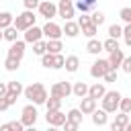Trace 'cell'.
<instances>
[{
    "label": "cell",
    "mask_w": 131,
    "mask_h": 131,
    "mask_svg": "<svg viewBox=\"0 0 131 131\" xmlns=\"http://www.w3.org/2000/svg\"><path fill=\"white\" fill-rule=\"evenodd\" d=\"M121 70H123L125 74H131V57H125V59H123V63H121Z\"/></svg>",
    "instance_id": "ee69618b"
},
{
    "label": "cell",
    "mask_w": 131,
    "mask_h": 131,
    "mask_svg": "<svg viewBox=\"0 0 131 131\" xmlns=\"http://www.w3.org/2000/svg\"><path fill=\"white\" fill-rule=\"evenodd\" d=\"M96 33H98V27H96V25H92V23H90V25H84V27H82V35H86L88 39H92V37H94Z\"/></svg>",
    "instance_id": "f546056e"
},
{
    "label": "cell",
    "mask_w": 131,
    "mask_h": 131,
    "mask_svg": "<svg viewBox=\"0 0 131 131\" xmlns=\"http://www.w3.org/2000/svg\"><path fill=\"white\" fill-rule=\"evenodd\" d=\"M82 2H86L88 6H94V2H96V0H82Z\"/></svg>",
    "instance_id": "f5cc1de1"
},
{
    "label": "cell",
    "mask_w": 131,
    "mask_h": 131,
    "mask_svg": "<svg viewBox=\"0 0 131 131\" xmlns=\"http://www.w3.org/2000/svg\"><path fill=\"white\" fill-rule=\"evenodd\" d=\"M4 68H6L8 72H16V70L20 68V59H14V57H8V55H6V59H4Z\"/></svg>",
    "instance_id": "484cf974"
},
{
    "label": "cell",
    "mask_w": 131,
    "mask_h": 131,
    "mask_svg": "<svg viewBox=\"0 0 131 131\" xmlns=\"http://www.w3.org/2000/svg\"><path fill=\"white\" fill-rule=\"evenodd\" d=\"M86 51H88V53H92V55H98L100 51H104V49H102V41H98V39H94V37H92V39L86 43Z\"/></svg>",
    "instance_id": "d6986e66"
},
{
    "label": "cell",
    "mask_w": 131,
    "mask_h": 131,
    "mask_svg": "<svg viewBox=\"0 0 131 131\" xmlns=\"http://www.w3.org/2000/svg\"><path fill=\"white\" fill-rule=\"evenodd\" d=\"M55 55L57 53H49V51L43 53L41 55V66L43 68H55Z\"/></svg>",
    "instance_id": "7402d4cb"
},
{
    "label": "cell",
    "mask_w": 131,
    "mask_h": 131,
    "mask_svg": "<svg viewBox=\"0 0 131 131\" xmlns=\"http://www.w3.org/2000/svg\"><path fill=\"white\" fill-rule=\"evenodd\" d=\"M18 33H20V31H18V29L12 25V27L4 29V39H6V41H10V43H14V41L18 39Z\"/></svg>",
    "instance_id": "603a6c76"
},
{
    "label": "cell",
    "mask_w": 131,
    "mask_h": 131,
    "mask_svg": "<svg viewBox=\"0 0 131 131\" xmlns=\"http://www.w3.org/2000/svg\"><path fill=\"white\" fill-rule=\"evenodd\" d=\"M51 96H57V98H68L70 94H72V84L70 82H66V80H61V82H55L53 86H51Z\"/></svg>",
    "instance_id": "8992f818"
},
{
    "label": "cell",
    "mask_w": 131,
    "mask_h": 131,
    "mask_svg": "<svg viewBox=\"0 0 131 131\" xmlns=\"http://www.w3.org/2000/svg\"><path fill=\"white\" fill-rule=\"evenodd\" d=\"M35 20H37V16H35V10H25V12H20L16 18H14V27L20 31V33H25L27 29H31L33 25H35Z\"/></svg>",
    "instance_id": "3957f363"
},
{
    "label": "cell",
    "mask_w": 131,
    "mask_h": 131,
    "mask_svg": "<svg viewBox=\"0 0 131 131\" xmlns=\"http://www.w3.org/2000/svg\"><path fill=\"white\" fill-rule=\"evenodd\" d=\"M41 37H43V27L33 25L31 29L25 31V41L27 43H37V41H41Z\"/></svg>",
    "instance_id": "8fae6325"
},
{
    "label": "cell",
    "mask_w": 131,
    "mask_h": 131,
    "mask_svg": "<svg viewBox=\"0 0 131 131\" xmlns=\"http://www.w3.org/2000/svg\"><path fill=\"white\" fill-rule=\"evenodd\" d=\"M78 127H80V123H74V121H66L63 123V131H78Z\"/></svg>",
    "instance_id": "f35d334b"
},
{
    "label": "cell",
    "mask_w": 131,
    "mask_h": 131,
    "mask_svg": "<svg viewBox=\"0 0 131 131\" xmlns=\"http://www.w3.org/2000/svg\"><path fill=\"white\" fill-rule=\"evenodd\" d=\"M61 49H63V45L59 39H47V51L49 53H61Z\"/></svg>",
    "instance_id": "44dd1931"
},
{
    "label": "cell",
    "mask_w": 131,
    "mask_h": 131,
    "mask_svg": "<svg viewBox=\"0 0 131 131\" xmlns=\"http://www.w3.org/2000/svg\"><path fill=\"white\" fill-rule=\"evenodd\" d=\"M125 131H131V121L127 123V127H125Z\"/></svg>",
    "instance_id": "9f6ffc18"
},
{
    "label": "cell",
    "mask_w": 131,
    "mask_h": 131,
    "mask_svg": "<svg viewBox=\"0 0 131 131\" xmlns=\"http://www.w3.org/2000/svg\"><path fill=\"white\" fill-rule=\"evenodd\" d=\"M61 35H63V29L59 25H55L53 20H47L43 25V37H47V39H61Z\"/></svg>",
    "instance_id": "ba28073f"
},
{
    "label": "cell",
    "mask_w": 131,
    "mask_h": 131,
    "mask_svg": "<svg viewBox=\"0 0 131 131\" xmlns=\"http://www.w3.org/2000/svg\"><path fill=\"white\" fill-rule=\"evenodd\" d=\"M92 23V18H90V14H86V12H82V16L78 18V25H80V29L84 27V25H90Z\"/></svg>",
    "instance_id": "ab89813d"
},
{
    "label": "cell",
    "mask_w": 131,
    "mask_h": 131,
    "mask_svg": "<svg viewBox=\"0 0 131 131\" xmlns=\"http://www.w3.org/2000/svg\"><path fill=\"white\" fill-rule=\"evenodd\" d=\"M6 92H8V84L0 82V96H6Z\"/></svg>",
    "instance_id": "c3c4849f"
},
{
    "label": "cell",
    "mask_w": 131,
    "mask_h": 131,
    "mask_svg": "<svg viewBox=\"0 0 131 131\" xmlns=\"http://www.w3.org/2000/svg\"><path fill=\"white\" fill-rule=\"evenodd\" d=\"M131 119H129V115L127 113H121L119 111V115H115V123L117 125H121V127H127V123H129Z\"/></svg>",
    "instance_id": "836d02e7"
},
{
    "label": "cell",
    "mask_w": 131,
    "mask_h": 131,
    "mask_svg": "<svg viewBox=\"0 0 131 131\" xmlns=\"http://www.w3.org/2000/svg\"><path fill=\"white\" fill-rule=\"evenodd\" d=\"M121 92H117V90H108L100 100H102V108L106 111V113H117L119 111V104H121Z\"/></svg>",
    "instance_id": "7a4b0ae2"
},
{
    "label": "cell",
    "mask_w": 131,
    "mask_h": 131,
    "mask_svg": "<svg viewBox=\"0 0 131 131\" xmlns=\"http://www.w3.org/2000/svg\"><path fill=\"white\" fill-rule=\"evenodd\" d=\"M104 94H106V88H104L102 82H94V84L88 88V96H90V98H96V100H98V98H102Z\"/></svg>",
    "instance_id": "2e32d148"
},
{
    "label": "cell",
    "mask_w": 131,
    "mask_h": 131,
    "mask_svg": "<svg viewBox=\"0 0 131 131\" xmlns=\"http://www.w3.org/2000/svg\"><path fill=\"white\" fill-rule=\"evenodd\" d=\"M123 39H125V45L131 47V23H127L123 27Z\"/></svg>",
    "instance_id": "d590c367"
},
{
    "label": "cell",
    "mask_w": 131,
    "mask_h": 131,
    "mask_svg": "<svg viewBox=\"0 0 131 131\" xmlns=\"http://www.w3.org/2000/svg\"><path fill=\"white\" fill-rule=\"evenodd\" d=\"M88 84L86 82H76L74 86H72V94L74 96H78V98H84V96H88Z\"/></svg>",
    "instance_id": "ac0fdd59"
},
{
    "label": "cell",
    "mask_w": 131,
    "mask_h": 131,
    "mask_svg": "<svg viewBox=\"0 0 131 131\" xmlns=\"http://www.w3.org/2000/svg\"><path fill=\"white\" fill-rule=\"evenodd\" d=\"M63 66H66V57H63L61 53H57V55H55V68H53V70H61Z\"/></svg>",
    "instance_id": "60d3db41"
},
{
    "label": "cell",
    "mask_w": 131,
    "mask_h": 131,
    "mask_svg": "<svg viewBox=\"0 0 131 131\" xmlns=\"http://www.w3.org/2000/svg\"><path fill=\"white\" fill-rule=\"evenodd\" d=\"M119 16H121V20H125V23H131V6H125V8H121V10H119Z\"/></svg>",
    "instance_id": "8d00e7d4"
},
{
    "label": "cell",
    "mask_w": 131,
    "mask_h": 131,
    "mask_svg": "<svg viewBox=\"0 0 131 131\" xmlns=\"http://www.w3.org/2000/svg\"><path fill=\"white\" fill-rule=\"evenodd\" d=\"M111 131H125V127H121V125H117L115 121L111 123Z\"/></svg>",
    "instance_id": "681fc988"
},
{
    "label": "cell",
    "mask_w": 131,
    "mask_h": 131,
    "mask_svg": "<svg viewBox=\"0 0 131 131\" xmlns=\"http://www.w3.org/2000/svg\"><path fill=\"white\" fill-rule=\"evenodd\" d=\"M10 106V102L6 100V96H0V111H6Z\"/></svg>",
    "instance_id": "7dc6e473"
},
{
    "label": "cell",
    "mask_w": 131,
    "mask_h": 131,
    "mask_svg": "<svg viewBox=\"0 0 131 131\" xmlns=\"http://www.w3.org/2000/svg\"><path fill=\"white\" fill-rule=\"evenodd\" d=\"M82 117H84V113H82L80 108H70V111H68V119L74 121V123H80V125H82Z\"/></svg>",
    "instance_id": "83f0119b"
},
{
    "label": "cell",
    "mask_w": 131,
    "mask_h": 131,
    "mask_svg": "<svg viewBox=\"0 0 131 131\" xmlns=\"http://www.w3.org/2000/svg\"><path fill=\"white\" fill-rule=\"evenodd\" d=\"M119 111L129 115V113H131V98H125V96H123V98H121V104H119Z\"/></svg>",
    "instance_id": "e575fe53"
},
{
    "label": "cell",
    "mask_w": 131,
    "mask_h": 131,
    "mask_svg": "<svg viewBox=\"0 0 131 131\" xmlns=\"http://www.w3.org/2000/svg\"><path fill=\"white\" fill-rule=\"evenodd\" d=\"M39 14L43 16V18H47V20H51L53 16H57V4H53V2H43L41 0V4H39Z\"/></svg>",
    "instance_id": "30bf717a"
},
{
    "label": "cell",
    "mask_w": 131,
    "mask_h": 131,
    "mask_svg": "<svg viewBox=\"0 0 131 131\" xmlns=\"http://www.w3.org/2000/svg\"><path fill=\"white\" fill-rule=\"evenodd\" d=\"M102 80H104V82H117V70H108Z\"/></svg>",
    "instance_id": "b9f144b4"
},
{
    "label": "cell",
    "mask_w": 131,
    "mask_h": 131,
    "mask_svg": "<svg viewBox=\"0 0 131 131\" xmlns=\"http://www.w3.org/2000/svg\"><path fill=\"white\" fill-rule=\"evenodd\" d=\"M47 131H59V127H53V125H49V127H47Z\"/></svg>",
    "instance_id": "816d5d0a"
},
{
    "label": "cell",
    "mask_w": 131,
    "mask_h": 131,
    "mask_svg": "<svg viewBox=\"0 0 131 131\" xmlns=\"http://www.w3.org/2000/svg\"><path fill=\"white\" fill-rule=\"evenodd\" d=\"M25 96L33 102V104H45L47 102V88L41 84V82H33L31 86L25 88Z\"/></svg>",
    "instance_id": "6da1fadb"
},
{
    "label": "cell",
    "mask_w": 131,
    "mask_h": 131,
    "mask_svg": "<svg viewBox=\"0 0 131 131\" xmlns=\"http://www.w3.org/2000/svg\"><path fill=\"white\" fill-rule=\"evenodd\" d=\"M33 53L35 55H43V53H47V41H37V43H33Z\"/></svg>",
    "instance_id": "f1b7e54d"
},
{
    "label": "cell",
    "mask_w": 131,
    "mask_h": 131,
    "mask_svg": "<svg viewBox=\"0 0 131 131\" xmlns=\"http://www.w3.org/2000/svg\"><path fill=\"white\" fill-rule=\"evenodd\" d=\"M8 92H14V94L18 96L20 92H25V86H23L20 82H16V80H12V82H8Z\"/></svg>",
    "instance_id": "d6a6232c"
},
{
    "label": "cell",
    "mask_w": 131,
    "mask_h": 131,
    "mask_svg": "<svg viewBox=\"0 0 131 131\" xmlns=\"http://www.w3.org/2000/svg\"><path fill=\"white\" fill-rule=\"evenodd\" d=\"M43 2H51V0H43Z\"/></svg>",
    "instance_id": "6f0895ef"
},
{
    "label": "cell",
    "mask_w": 131,
    "mask_h": 131,
    "mask_svg": "<svg viewBox=\"0 0 131 131\" xmlns=\"http://www.w3.org/2000/svg\"><path fill=\"white\" fill-rule=\"evenodd\" d=\"M4 39V29H0V41Z\"/></svg>",
    "instance_id": "11a10c76"
},
{
    "label": "cell",
    "mask_w": 131,
    "mask_h": 131,
    "mask_svg": "<svg viewBox=\"0 0 131 131\" xmlns=\"http://www.w3.org/2000/svg\"><path fill=\"white\" fill-rule=\"evenodd\" d=\"M25 43L27 41H14V43H10V47H8V57H14V59H23V55H25Z\"/></svg>",
    "instance_id": "7c38bea8"
},
{
    "label": "cell",
    "mask_w": 131,
    "mask_h": 131,
    "mask_svg": "<svg viewBox=\"0 0 131 131\" xmlns=\"http://www.w3.org/2000/svg\"><path fill=\"white\" fill-rule=\"evenodd\" d=\"M0 131H12L10 123H4V125H0Z\"/></svg>",
    "instance_id": "f907efd6"
},
{
    "label": "cell",
    "mask_w": 131,
    "mask_h": 131,
    "mask_svg": "<svg viewBox=\"0 0 131 131\" xmlns=\"http://www.w3.org/2000/svg\"><path fill=\"white\" fill-rule=\"evenodd\" d=\"M12 23H14V16L10 12H0V29H8L12 27Z\"/></svg>",
    "instance_id": "cb8c5ba5"
},
{
    "label": "cell",
    "mask_w": 131,
    "mask_h": 131,
    "mask_svg": "<svg viewBox=\"0 0 131 131\" xmlns=\"http://www.w3.org/2000/svg\"><path fill=\"white\" fill-rule=\"evenodd\" d=\"M92 6H88L86 2H82V0H76V10H80V12H88Z\"/></svg>",
    "instance_id": "7bdbcfd3"
},
{
    "label": "cell",
    "mask_w": 131,
    "mask_h": 131,
    "mask_svg": "<svg viewBox=\"0 0 131 131\" xmlns=\"http://www.w3.org/2000/svg\"><path fill=\"white\" fill-rule=\"evenodd\" d=\"M106 121H108V113L104 111V108H96L94 113H92V123L96 125V127H102V125H106Z\"/></svg>",
    "instance_id": "e0dca14e"
},
{
    "label": "cell",
    "mask_w": 131,
    "mask_h": 131,
    "mask_svg": "<svg viewBox=\"0 0 131 131\" xmlns=\"http://www.w3.org/2000/svg\"><path fill=\"white\" fill-rule=\"evenodd\" d=\"M76 12V4L72 0H59L57 2V16H61L63 20H72Z\"/></svg>",
    "instance_id": "5b68a950"
},
{
    "label": "cell",
    "mask_w": 131,
    "mask_h": 131,
    "mask_svg": "<svg viewBox=\"0 0 131 131\" xmlns=\"http://www.w3.org/2000/svg\"><path fill=\"white\" fill-rule=\"evenodd\" d=\"M102 49L111 53V51H117V49H121V47H119V41H117V39H113V37H108L106 41H102Z\"/></svg>",
    "instance_id": "d4e9b609"
},
{
    "label": "cell",
    "mask_w": 131,
    "mask_h": 131,
    "mask_svg": "<svg viewBox=\"0 0 131 131\" xmlns=\"http://www.w3.org/2000/svg\"><path fill=\"white\" fill-rule=\"evenodd\" d=\"M45 106H47V111H59V108H61V98H57V96H49L47 102H45Z\"/></svg>",
    "instance_id": "4316f807"
},
{
    "label": "cell",
    "mask_w": 131,
    "mask_h": 131,
    "mask_svg": "<svg viewBox=\"0 0 131 131\" xmlns=\"http://www.w3.org/2000/svg\"><path fill=\"white\" fill-rule=\"evenodd\" d=\"M61 29H63V35H66V37H70V39L78 37V35H80V31H82V29H80V25H78V23H74V20H66V25H63Z\"/></svg>",
    "instance_id": "5bb4252c"
},
{
    "label": "cell",
    "mask_w": 131,
    "mask_h": 131,
    "mask_svg": "<svg viewBox=\"0 0 131 131\" xmlns=\"http://www.w3.org/2000/svg\"><path fill=\"white\" fill-rule=\"evenodd\" d=\"M108 70H113L111 63H108V59H96V61L92 63V68H90V76L98 80V78H104V74H106Z\"/></svg>",
    "instance_id": "52a82bcc"
},
{
    "label": "cell",
    "mask_w": 131,
    "mask_h": 131,
    "mask_svg": "<svg viewBox=\"0 0 131 131\" xmlns=\"http://www.w3.org/2000/svg\"><path fill=\"white\" fill-rule=\"evenodd\" d=\"M90 18H92V25L100 27V25L104 23V18H106V16H104V12H102V10H96V12H92V14H90Z\"/></svg>",
    "instance_id": "4dcf8cb0"
},
{
    "label": "cell",
    "mask_w": 131,
    "mask_h": 131,
    "mask_svg": "<svg viewBox=\"0 0 131 131\" xmlns=\"http://www.w3.org/2000/svg\"><path fill=\"white\" fill-rule=\"evenodd\" d=\"M37 104H27V106H23V111H20V121H23V125L25 127H31V125H35V121H37Z\"/></svg>",
    "instance_id": "277c9868"
},
{
    "label": "cell",
    "mask_w": 131,
    "mask_h": 131,
    "mask_svg": "<svg viewBox=\"0 0 131 131\" xmlns=\"http://www.w3.org/2000/svg\"><path fill=\"white\" fill-rule=\"evenodd\" d=\"M23 4H25V10H37L41 0H23Z\"/></svg>",
    "instance_id": "74e56055"
},
{
    "label": "cell",
    "mask_w": 131,
    "mask_h": 131,
    "mask_svg": "<svg viewBox=\"0 0 131 131\" xmlns=\"http://www.w3.org/2000/svg\"><path fill=\"white\" fill-rule=\"evenodd\" d=\"M80 111L84 115H92L96 111V98H90V96H84L80 98Z\"/></svg>",
    "instance_id": "4fadbf2b"
},
{
    "label": "cell",
    "mask_w": 131,
    "mask_h": 131,
    "mask_svg": "<svg viewBox=\"0 0 131 131\" xmlns=\"http://www.w3.org/2000/svg\"><path fill=\"white\" fill-rule=\"evenodd\" d=\"M45 121H47V125H53V127H63V123L68 121V115H63L61 111H47Z\"/></svg>",
    "instance_id": "9c48e42d"
},
{
    "label": "cell",
    "mask_w": 131,
    "mask_h": 131,
    "mask_svg": "<svg viewBox=\"0 0 131 131\" xmlns=\"http://www.w3.org/2000/svg\"><path fill=\"white\" fill-rule=\"evenodd\" d=\"M16 98H18V96H16V94H14V92H6V100H8V102H10V106H12V104H14V102H16Z\"/></svg>",
    "instance_id": "bcb514c9"
},
{
    "label": "cell",
    "mask_w": 131,
    "mask_h": 131,
    "mask_svg": "<svg viewBox=\"0 0 131 131\" xmlns=\"http://www.w3.org/2000/svg\"><path fill=\"white\" fill-rule=\"evenodd\" d=\"M108 37H113V39L123 37V27H121V25H111V27H108Z\"/></svg>",
    "instance_id": "1f68e13d"
},
{
    "label": "cell",
    "mask_w": 131,
    "mask_h": 131,
    "mask_svg": "<svg viewBox=\"0 0 131 131\" xmlns=\"http://www.w3.org/2000/svg\"><path fill=\"white\" fill-rule=\"evenodd\" d=\"M25 131H37V129H35V125H31V127H25Z\"/></svg>",
    "instance_id": "db71d44e"
},
{
    "label": "cell",
    "mask_w": 131,
    "mask_h": 131,
    "mask_svg": "<svg viewBox=\"0 0 131 131\" xmlns=\"http://www.w3.org/2000/svg\"><path fill=\"white\" fill-rule=\"evenodd\" d=\"M123 59H125V53H123L121 49H117V51H111V53H108V63H111V68H113V70H119V68H121V63H123Z\"/></svg>",
    "instance_id": "9a60e30c"
},
{
    "label": "cell",
    "mask_w": 131,
    "mask_h": 131,
    "mask_svg": "<svg viewBox=\"0 0 131 131\" xmlns=\"http://www.w3.org/2000/svg\"><path fill=\"white\" fill-rule=\"evenodd\" d=\"M10 127H12V131H25L23 121H10Z\"/></svg>",
    "instance_id": "f6af8a7d"
},
{
    "label": "cell",
    "mask_w": 131,
    "mask_h": 131,
    "mask_svg": "<svg viewBox=\"0 0 131 131\" xmlns=\"http://www.w3.org/2000/svg\"><path fill=\"white\" fill-rule=\"evenodd\" d=\"M70 74H74V72H78V68H80V57L78 55H68L66 57V66H63Z\"/></svg>",
    "instance_id": "ffe728a7"
}]
</instances>
